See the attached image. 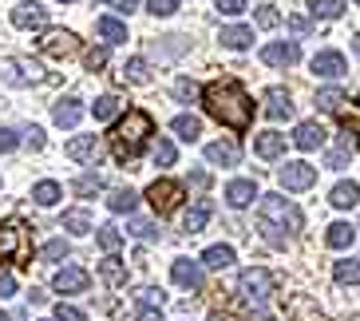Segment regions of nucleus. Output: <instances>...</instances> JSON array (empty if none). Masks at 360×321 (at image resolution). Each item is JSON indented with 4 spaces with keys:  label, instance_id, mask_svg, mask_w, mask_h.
I'll return each mask as SVG.
<instances>
[{
    "label": "nucleus",
    "instance_id": "20",
    "mask_svg": "<svg viewBox=\"0 0 360 321\" xmlns=\"http://www.w3.org/2000/svg\"><path fill=\"white\" fill-rule=\"evenodd\" d=\"M64 155H68V159H75V163H96L99 139H96V135H75V139L64 147Z\"/></svg>",
    "mask_w": 360,
    "mask_h": 321
},
{
    "label": "nucleus",
    "instance_id": "58",
    "mask_svg": "<svg viewBox=\"0 0 360 321\" xmlns=\"http://www.w3.org/2000/svg\"><path fill=\"white\" fill-rule=\"evenodd\" d=\"M162 310H150V306H135V321H159Z\"/></svg>",
    "mask_w": 360,
    "mask_h": 321
},
{
    "label": "nucleus",
    "instance_id": "32",
    "mask_svg": "<svg viewBox=\"0 0 360 321\" xmlns=\"http://www.w3.org/2000/svg\"><path fill=\"white\" fill-rule=\"evenodd\" d=\"M32 199H36V206H56L60 199H64V187H60L56 179H44V182L32 187Z\"/></svg>",
    "mask_w": 360,
    "mask_h": 321
},
{
    "label": "nucleus",
    "instance_id": "62",
    "mask_svg": "<svg viewBox=\"0 0 360 321\" xmlns=\"http://www.w3.org/2000/svg\"><path fill=\"white\" fill-rule=\"evenodd\" d=\"M0 321H12V317H8V313H0Z\"/></svg>",
    "mask_w": 360,
    "mask_h": 321
},
{
    "label": "nucleus",
    "instance_id": "31",
    "mask_svg": "<svg viewBox=\"0 0 360 321\" xmlns=\"http://www.w3.org/2000/svg\"><path fill=\"white\" fill-rule=\"evenodd\" d=\"M139 206V194L131 191V187H119V191H111V199H107V210L111 214H135Z\"/></svg>",
    "mask_w": 360,
    "mask_h": 321
},
{
    "label": "nucleus",
    "instance_id": "60",
    "mask_svg": "<svg viewBox=\"0 0 360 321\" xmlns=\"http://www.w3.org/2000/svg\"><path fill=\"white\" fill-rule=\"evenodd\" d=\"M191 182H194V187H210V175H206V171H194Z\"/></svg>",
    "mask_w": 360,
    "mask_h": 321
},
{
    "label": "nucleus",
    "instance_id": "5",
    "mask_svg": "<svg viewBox=\"0 0 360 321\" xmlns=\"http://www.w3.org/2000/svg\"><path fill=\"white\" fill-rule=\"evenodd\" d=\"M0 80L12 87H36L48 80V72H44L36 60H28V56H4L0 60Z\"/></svg>",
    "mask_w": 360,
    "mask_h": 321
},
{
    "label": "nucleus",
    "instance_id": "10",
    "mask_svg": "<svg viewBox=\"0 0 360 321\" xmlns=\"http://www.w3.org/2000/svg\"><path fill=\"white\" fill-rule=\"evenodd\" d=\"M170 278H174V286L191 289V294H198V289L206 286L202 262H191V258H179V262H170Z\"/></svg>",
    "mask_w": 360,
    "mask_h": 321
},
{
    "label": "nucleus",
    "instance_id": "11",
    "mask_svg": "<svg viewBox=\"0 0 360 321\" xmlns=\"http://www.w3.org/2000/svg\"><path fill=\"white\" fill-rule=\"evenodd\" d=\"M36 48H40L44 56L64 60V56H75V52H79V40H75L72 32H44L40 40H36Z\"/></svg>",
    "mask_w": 360,
    "mask_h": 321
},
{
    "label": "nucleus",
    "instance_id": "3",
    "mask_svg": "<svg viewBox=\"0 0 360 321\" xmlns=\"http://www.w3.org/2000/svg\"><path fill=\"white\" fill-rule=\"evenodd\" d=\"M274 289H277V282L265 266H250V270L238 274V301H242L245 310H250V317H257V321H269L265 306L274 298Z\"/></svg>",
    "mask_w": 360,
    "mask_h": 321
},
{
    "label": "nucleus",
    "instance_id": "15",
    "mask_svg": "<svg viewBox=\"0 0 360 321\" xmlns=\"http://www.w3.org/2000/svg\"><path fill=\"white\" fill-rule=\"evenodd\" d=\"M325 139H328V131L321 127L317 119H305V123H297V131H293V147H301V151L325 147Z\"/></svg>",
    "mask_w": 360,
    "mask_h": 321
},
{
    "label": "nucleus",
    "instance_id": "57",
    "mask_svg": "<svg viewBox=\"0 0 360 321\" xmlns=\"http://www.w3.org/2000/svg\"><path fill=\"white\" fill-rule=\"evenodd\" d=\"M103 8H115V12H135V4L139 0H99Z\"/></svg>",
    "mask_w": 360,
    "mask_h": 321
},
{
    "label": "nucleus",
    "instance_id": "8",
    "mask_svg": "<svg viewBox=\"0 0 360 321\" xmlns=\"http://www.w3.org/2000/svg\"><path fill=\"white\" fill-rule=\"evenodd\" d=\"M277 182H281L285 191H309V187L317 182V167H309V163H285V167L277 171Z\"/></svg>",
    "mask_w": 360,
    "mask_h": 321
},
{
    "label": "nucleus",
    "instance_id": "51",
    "mask_svg": "<svg viewBox=\"0 0 360 321\" xmlns=\"http://www.w3.org/2000/svg\"><path fill=\"white\" fill-rule=\"evenodd\" d=\"M20 147V135L12 127H0V155H8V151H16Z\"/></svg>",
    "mask_w": 360,
    "mask_h": 321
},
{
    "label": "nucleus",
    "instance_id": "34",
    "mask_svg": "<svg viewBox=\"0 0 360 321\" xmlns=\"http://www.w3.org/2000/svg\"><path fill=\"white\" fill-rule=\"evenodd\" d=\"M119 111H123V99H119V96H99V99H96V107H91L96 123H107V119H115Z\"/></svg>",
    "mask_w": 360,
    "mask_h": 321
},
{
    "label": "nucleus",
    "instance_id": "46",
    "mask_svg": "<svg viewBox=\"0 0 360 321\" xmlns=\"http://www.w3.org/2000/svg\"><path fill=\"white\" fill-rule=\"evenodd\" d=\"M254 20H257V28H277V24H281V12H277L274 4H262Z\"/></svg>",
    "mask_w": 360,
    "mask_h": 321
},
{
    "label": "nucleus",
    "instance_id": "4",
    "mask_svg": "<svg viewBox=\"0 0 360 321\" xmlns=\"http://www.w3.org/2000/svg\"><path fill=\"white\" fill-rule=\"evenodd\" d=\"M262 222L277 226V230H285V234H297V230L305 226V218H301V210H297L289 199H281V194H262Z\"/></svg>",
    "mask_w": 360,
    "mask_h": 321
},
{
    "label": "nucleus",
    "instance_id": "23",
    "mask_svg": "<svg viewBox=\"0 0 360 321\" xmlns=\"http://www.w3.org/2000/svg\"><path fill=\"white\" fill-rule=\"evenodd\" d=\"M218 40H222V48H230V52H242V48L254 44V28H245V24H230V28L218 32Z\"/></svg>",
    "mask_w": 360,
    "mask_h": 321
},
{
    "label": "nucleus",
    "instance_id": "29",
    "mask_svg": "<svg viewBox=\"0 0 360 321\" xmlns=\"http://www.w3.org/2000/svg\"><path fill=\"white\" fill-rule=\"evenodd\" d=\"M99 274H103V282L107 286H127V266H123V258H115V254H107L103 262H99Z\"/></svg>",
    "mask_w": 360,
    "mask_h": 321
},
{
    "label": "nucleus",
    "instance_id": "27",
    "mask_svg": "<svg viewBox=\"0 0 360 321\" xmlns=\"http://www.w3.org/2000/svg\"><path fill=\"white\" fill-rule=\"evenodd\" d=\"M325 242L333 250H349L352 242H356V226H352V222H333L325 230Z\"/></svg>",
    "mask_w": 360,
    "mask_h": 321
},
{
    "label": "nucleus",
    "instance_id": "61",
    "mask_svg": "<svg viewBox=\"0 0 360 321\" xmlns=\"http://www.w3.org/2000/svg\"><path fill=\"white\" fill-rule=\"evenodd\" d=\"M352 48H356V56H360V32H356V40H352Z\"/></svg>",
    "mask_w": 360,
    "mask_h": 321
},
{
    "label": "nucleus",
    "instance_id": "64",
    "mask_svg": "<svg viewBox=\"0 0 360 321\" xmlns=\"http://www.w3.org/2000/svg\"><path fill=\"white\" fill-rule=\"evenodd\" d=\"M356 4H360V0H356Z\"/></svg>",
    "mask_w": 360,
    "mask_h": 321
},
{
    "label": "nucleus",
    "instance_id": "44",
    "mask_svg": "<svg viewBox=\"0 0 360 321\" xmlns=\"http://www.w3.org/2000/svg\"><path fill=\"white\" fill-rule=\"evenodd\" d=\"M349 159H352V143L345 139V143H340L337 151H328V159H325V167H333V171H340V167H345V163H349Z\"/></svg>",
    "mask_w": 360,
    "mask_h": 321
},
{
    "label": "nucleus",
    "instance_id": "30",
    "mask_svg": "<svg viewBox=\"0 0 360 321\" xmlns=\"http://www.w3.org/2000/svg\"><path fill=\"white\" fill-rule=\"evenodd\" d=\"M170 131H174V135H179L182 143H198V135H202V119H198V115H174Z\"/></svg>",
    "mask_w": 360,
    "mask_h": 321
},
{
    "label": "nucleus",
    "instance_id": "26",
    "mask_svg": "<svg viewBox=\"0 0 360 321\" xmlns=\"http://www.w3.org/2000/svg\"><path fill=\"white\" fill-rule=\"evenodd\" d=\"M328 203L337 206V210H352V206H360V187L356 182H337L333 194H328Z\"/></svg>",
    "mask_w": 360,
    "mask_h": 321
},
{
    "label": "nucleus",
    "instance_id": "36",
    "mask_svg": "<svg viewBox=\"0 0 360 321\" xmlns=\"http://www.w3.org/2000/svg\"><path fill=\"white\" fill-rule=\"evenodd\" d=\"M345 8H349L345 0H309V12H313V16H321V20H337Z\"/></svg>",
    "mask_w": 360,
    "mask_h": 321
},
{
    "label": "nucleus",
    "instance_id": "45",
    "mask_svg": "<svg viewBox=\"0 0 360 321\" xmlns=\"http://www.w3.org/2000/svg\"><path fill=\"white\" fill-rule=\"evenodd\" d=\"M127 230H131L135 238H159V226L150 222V218H131Z\"/></svg>",
    "mask_w": 360,
    "mask_h": 321
},
{
    "label": "nucleus",
    "instance_id": "33",
    "mask_svg": "<svg viewBox=\"0 0 360 321\" xmlns=\"http://www.w3.org/2000/svg\"><path fill=\"white\" fill-rule=\"evenodd\" d=\"M202 266L206 270H230L233 266V246H210L202 254Z\"/></svg>",
    "mask_w": 360,
    "mask_h": 321
},
{
    "label": "nucleus",
    "instance_id": "49",
    "mask_svg": "<svg viewBox=\"0 0 360 321\" xmlns=\"http://www.w3.org/2000/svg\"><path fill=\"white\" fill-rule=\"evenodd\" d=\"M56 321H87V313L68 306V301H60V306H56Z\"/></svg>",
    "mask_w": 360,
    "mask_h": 321
},
{
    "label": "nucleus",
    "instance_id": "2",
    "mask_svg": "<svg viewBox=\"0 0 360 321\" xmlns=\"http://www.w3.org/2000/svg\"><path fill=\"white\" fill-rule=\"evenodd\" d=\"M150 135H155V119L143 111V107H127V115L119 119L115 127H111V155H115V163H135L139 151L150 143Z\"/></svg>",
    "mask_w": 360,
    "mask_h": 321
},
{
    "label": "nucleus",
    "instance_id": "18",
    "mask_svg": "<svg viewBox=\"0 0 360 321\" xmlns=\"http://www.w3.org/2000/svg\"><path fill=\"white\" fill-rule=\"evenodd\" d=\"M265 115L269 119H293V99L285 87H269L265 92Z\"/></svg>",
    "mask_w": 360,
    "mask_h": 321
},
{
    "label": "nucleus",
    "instance_id": "14",
    "mask_svg": "<svg viewBox=\"0 0 360 321\" xmlns=\"http://www.w3.org/2000/svg\"><path fill=\"white\" fill-rule=\"evenodd\" d=\"M12 24L16 28H48V8H40L36 0H20L12 8Z\"/></svg>",
    "mask_w": 360,
    "mask_h": 321
},
{
    "label": "nucleus",
    "instance_id": "48",
    "mask_svg": "<svg viewBox=\"0 0 360 321\" xmlns=\"http://www.w3.org/2000/svg\"><path fill=\"white\" fill-rule=\"evenodd\" d=\"M147 12L150 16H170V12H179V0H147Z\"/></svg>",
    "mask_w": 360,
    "mask_h": 321
},
{
    "label": "nucleus",
    "instance_id": "42",
    "mask_svg": "<svg viewBox=\"0 0 360 321\" xmlns=\"http://www.w3.org/2000/svg\"><path fill=\"white\" fill-rule=\"evenodd\" d=\"M72 254V246H68L64 238H52V242H44L40 246V262H60V258Z\"/></svg>",
    "mask_w": 360,
    "mask_h": 321
},
{
    "label": "nucleus",
    "instance_id": "1",
    "mask_svg": "<svg viewBox=\"0 0 360 321\" xmlns=\"http://www.w3.org/2000/svg\"><path fill=\"white\" fill-rule=\"evenodd\" d=\"M202 103H206V115H214L222 127L230 131H250L254 123V99L238 80H214V84L202 87Z\"/></svg>",
    "mask_w": 360,
    "mask_h": 321
},
{
    "label": "nucleus",
    "instance_id": "40",
    "mask_svg": "<svg viewBox=\"0 0 360 321\" xmlns=\"http://www.w3.org/2000/svg\"><path fill=\"white\" fill-rule=\"evenodd\" d=\"M72 191L79 194V199H87V194H99V191H103V179H99L96 171H91V175H79V179L72 182Z\"/></svg>",
    "mask_w": 360,
    "mask_h": 321
},
{
    "label": "nucleus",
    "instance_id": "53",
    "mask_svg": "<svg viewBox=\"0 0 360 321\" xmlns=\"http://www.w3.org/2000/svg\"><path fill=\"white\" fill-rule=\"evenodd\" d=\"M44 143H48V139H44L40 127H28V131H24V147H28V151H44Z\"/></svg>",
    "mask_w": 360,
    "mask_h": 321
},
{
    "label": "nucleus",
    "instance_id": "19",
    "mask_svg": "<svg viewBox=\"0 0 360 321\" xmlns=\"http://www.w3.org/2000/svg\"><path fill=\"white\" fill-rule=\"evenodd\" d=\"M210 214H214V203H210V199L194 203L191 210L182 214V230H186V234H202V230H206V222H210Z\"/></svg>",
    "mask_w": 360,
    "mask_h": 321
},
{
    "label": "nucleus",
    "instance_id": "38",
    "mask_svg": "<svg viewBox=\"0 0 360 321\" xmlns=\"http://www.w3.org/2000/svg\"><path fill=\"white\" fill-rule=\"evenodd\" d=\"M135 306H150V310H162L167 306V294H162L159 286H143L135 294Z\"/></svg>",
    "mask_w": 360,
    "mask_h": 321
},
{
    "label": "nucleus",
    "instance_id": "13",
    "mask_svg": "<svg viewBox=\"0 0 360 321\" xmlns=\"http://www.w3.org/2000/svg\"><path fill=\"white\" fill-rule=\"evenodd\" d=\"M297 60H301V48H297L293 40H277V44H265L262 48V64H269V68H293Z\"/></svg>",
    "mask_w": 360,
    "mask_h": 321
},
{
    "label": "nucleus",
    "instance_id": "17",
    "mask_svg": "<svg viewBox=\"0 0 360 321\" xmlns=\"http://www.w3.org/2000/svg\"><path fill=\"white\" fill-rule=\"evenodd\" d=\"M206 159H210L214 167H238L242 151H238L233 139H218V143H206Z\"/></svg>",
    "mask_w": 360,
    "mask_h": 321
},
{
    "label": "nucleus",
    "instance_id": "39",
    "mask_svg": "<svg viewBox=\"0 0 360 321\" xmlns=\"http://www.w3.org/2000/svg\"><path fill=\"white\" fill-rule=\"evenodd\" d=\"M150 52L155 56H179V52H186V40H182V36H162V44L150 40Z\"/></svg>",
    "mask_w": 360,
    "mask_h": 321
},
{
    "label": "nucleus",
    "instance_id": "6",
    "mask_svg": "<svg viewBox=\"0 0 360 321\" xmlns=\"http://www.w3.org/2000/svg\"><path fill=\"white\" fill-rule=\"evenodd\" d=\"M0 262H28V226L20 218L0 222Z\"/></svg>",
    "mask_w": 360,
    "mask_h": 321
},
{
    "label": "nucleus",
    "instance_id": "21",
    "mask_svg": "<svg viewBox=\"0 0 360 321\" xmlns=\"http://www.w3.org/2000/svg\"><path fill=\"white\" fill-rule=\"evenodd\" d=\"M254 151H257V159H281L285 155V135L281 131H262L254 139Z\"/></svg>",
    "mask_w": 360,
    "mask_h": 321
},
{
    "label": "nucleus",
    "instance_id": "56",
    "mask_svg": "<svg viewBox=\"0 0 360 321\" xmlns=\"http://www.w3.org/2000/svg\"><path fill=\"white\" fill-rule=\"evenodd\" d=\"M174 96H179V99H194V96H198V84H191V80H179V84H174Z\"/></svg>",
    "mask_w": 360,
    "mask_h": 321
},
{
    "label": "nucleus",
    "instance_id": "7",
    "mask_svg": "<svg viewBox=\"0 0 360 321\" xmlns=\"http://www.w3.org/2000/svg\"><path fill=\"white\" fill-rule=\"evenodd\" d=\"M182 182H174V179H155L147 187V203H150V210L159 214V218H167V214H174L182 206Z\"/></svg>",
    "mask_w": 360,
    "mask_h": 321
},
{
    "label": "nucleus",
    "instance_id": "55",
    "mask_svg": "<svg viewBox=\"0 0 360 321\" xmlns=\"http://www.w3.org/2000/svg\"><path fill=\"white\" fill-rule=\"evenodd\" d=\"M12 294H16V278H12L8 270H0V301L12 298Z\"/></svg>",
    "mask_w": 360,
    "mask_h": 321
},
{
    "label": "nucleus",
    "instance_id": "37",
    "mask_svg": "<svg viewBox=\"0 0 360 321\" xmlns=\"http://www.w3.org/2000/svg\"><path fill=\"white\" fill-rule=\"evenodd\" d=\"M333 278H337L340 286H360V262H352V258L337 262V266H333Z\"/></svg>",
    "mask_w": 360,
    "mask_h": 321
},
{
    "label": "nucleus",
    "instance_id": "52",
    "mask_svg": "<svg viewBox=\"0 0 360 321\" xmlns=\"http://www.w3.org/2000/svg\"><path fill=\"white\" fill-rule=\"evenodd\" d=\"M289 28H293V36H309L313 32V20L301 16V12H293V16H289Z\"/></svg>",
    "mask_w": 360,
    "mask_h": 321
},
{
    "label": "nucleus",
    "instance_id": "28",
    "mask_svg": "<svg viewBox=\"0 0 360 321\" xmlns=\"http://www.w3.org/2000/svg\"><path fill=\"white\" fill-rule=\"evenodd\" d=\"M96 32L103 36V44H127V24L115 20V16H99Z\"/></svg>",
    "mask_w": 360,
    "mask_h": 321
},
{
    "label": "nucleus",
    "instance_id": "24",
    "mask_svg": "<svg viewBox=\"0 0 360 321\" xmlns=\"http://www.w3.org/2000/svg\"><path fill=\"white\" fill-rule=\"evenodd\" d=\"M52 119L60 123V127H75L79 119H84V103L75 96H68V99H60V103L52 107Z\"/></svg>",
    "mask_w": 360,
    "mask_h": 321
},
{
    "label": "nucleus",
    "instance_id": "12",
    "mask_svg": "<svg viewBox=\"0 0 360 321\" xmlns=\"http://www.w3.org/2000/svg\"><path fill=\"white\" fill-rule=\"evenodd\" d=\"M313 72L321 75V80H340V75L349 72V60H345V56L337 52V48H325V52H317L313 56Z\"/></svg>",
    "mask_w": 360,
    "mask_h": 321
},
{
    "label": "nucleus",
    "instance_id": "35",
    "mask_svg": "<svg viewBox=\"0 0 360 321\" xmlns=\"http://www.w3.org/2000/svg\"><path fill=\"white\" fill-rule=\"evenodd\" d=\"M313 103H317L321 111H340V107L349 103V96H345L340 87H321V92H317V99H313Z\"/></svg>",
    "mask_w": 360,
    "mask_h": 321
},
{
    "label": "nucleus",
    "instance_id": "41",
    "mask_svg": "<svg viewBox=\"0 0 360 321\" xmlns=\"http://www.w3.org/2000/svg\"><path fill=\"white\" fill-rule=\"evenodd\" d=\"M150 159H155V167H174V143H170V139H155Z\"/></svg>",
    "mask_w": 360,
    "mask_h": 321
},
{
    "label": "nucleus",
    "instance_id": "16",
    "mask_svg": "<svg viewBox=\"0 0 360 321\" xmlns=\"http://www.w3.org/2000/svg\"><path fill=\"white\" fill-rule=\"evenodd\" d=\"M254 199H262V194H257V182H254V179H233V182H226V203H230L233 210L250 206Z\"/></svg>",
    "mask_w": 360,
    "mask_h": 321
},
{
    "label": "nucleus",
    "instance_id": "63",
    "mask_svg": "<svg viewBox=\"0 0 360 321\" xmlns=\"http://www.w3.org/2000/svg\"><path fill=\"white\" fill-rule=\"evenodd\" d=\"M60 4H75V0H60Z\"/></svg>",
    "mask_w": 360,
    "mask_h": 321
},
{
    "label": "nucleus",
    "instance_id": "9",
    "mask_svg": "<svg viewBox=\"0 0 360 321\" xmlns=\"http://www.w3.org/2000/svg\"><path fill=\"white\" fill-rule=\"evenodd\" d=\"M52 289L56 294H87L91 289V274L79 266H64L52 274Z\"/></svg>",
    "mask_w": 360,
    "mask_h": 321
},
{
    "label": "nucleus",
    "instance_id": "59",
    "mask_svg": "<svg viewBox=\"0 0 360 321\" xmlns=\"http://www.w3.org/2000/svg\"><path fill=\"white\" fill-rule=\"evenodd\" d=\"M28 301H32V306H48V294H44V289H28Z\"/></svg>",
    "mask_w": 360,
    "mask_h": 321
},
{
    "label": "nucleus",
    "instance_id": "50",
    "mask_svg": "<svg viewBox=\"0 0 360 321\" xmlns=\"http://www.w3.org/2000/svg\"><path fill=\"white\" fill-rule=\"evenodd\" d=\"M214 8L222 12V16H242V12H245V0H214Z\"/></svg>",
    "mask_w": 360,
    "mask_h": 321
},
{
    "label": "nucleus",
    "instance_id": "22",
    "mask_svg": "<svg viewBox=\"0 0 360 321\" xmlns=\"http://www.w3.org/2000/svg\"><path fill=\"white\" fill-rule=\"evenodd\" d=\"M119 84H150V64L143 60V56H131L127 64L119 68Z\"/></svg>",
    "mask_w": 360,
    "mask_h": 321
},
{
    "label": "nucleus",
    "instance_id": "43",
    "mask_svg": "<svg viewBox=\"0 0 360 321\" xmlns=\"http://www.w3.org/2000/svg\"><path fill=\"white\" fill-rule=\"evenodd\" d=\"M96 242H99V250H107V254H115V250L123 246V234H119L115 226H99Z\"/></svg>",
    "mask_w": 360,
    "mask_h": 321
},
{
    "label": "nucleus",
    "instance_id": "47",
    "mask_svg": "<svg viewBox=\"0 0 360 321\" xmlns=\"http://www.w3.org/2000/svg\"><path fill=\"white\" fill-rule=\"evenodd\" d=\"M84 64H87V72H99V68L107 64V48H87V52H84Z\"/></svg>",
    "mask_w": 360,
    "mask_h": 321
},
{
    "label": "nucleus",
    "instance_id": "25",
    "mask_svg": "<svg viewBox=\"0 0 360 321\" xmlns=\"http://www.w3.org/2000/svg\"><path fill=\"white\" fill-rule=\"evenodd\" d=\"M60 226H64V230H72V234H91V230H96V218H91L84 206H75V210H64Z\"/></svg>",
    "mask_w": 360,
    "mask_h": 321
},
{
    "label": "nucleus",
    "instance_id": "54",
    "mask_svg": "<svg viewBox=\"0 0 360 321\" xmlns=\"http://www.w3.org/2000/svg\"><path fill=\"white\" fill-rule=\"evenodd\" d=\"M262 238H265V242H269V246H277V250L285 246V234H281L277 226H269V222H262Z\"/></svg>",
    "mask_w": 360,
    "mask_h": 321
}]
</instances>
